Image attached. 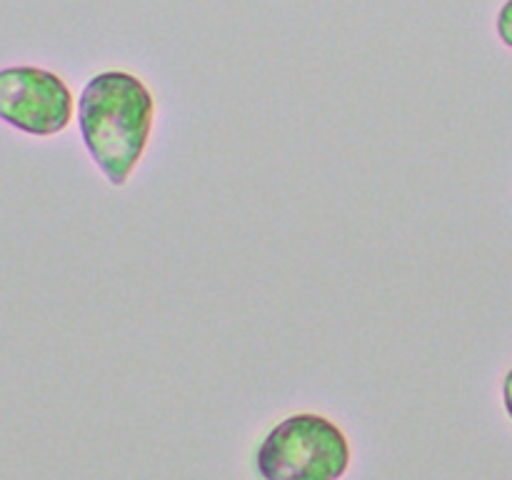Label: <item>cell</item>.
Returning <instances> with one entry per match:
<instances>
[{"label":"cell","instance_id":"3957f363","mask_svg":"<svg viewBox=\"0 0 512 480\" xmlns=\"http://www.w3.org/2000/svg\"><path fill=\"white\" fill-rule=\"evenodd\" d=\"M73 93L53 70L38 65L0 68V120L33 138L63 133L73 120Z\"/></svg>","mask_w":512,"mask_h":480},{"label":"cell","instance_id":"277c9868","mask_svg":"<svg viewBox=\"0 0 512 480\" xmlns=\"http://www.w3.org/2000/svg\"><path fill=\"white\" fill-rule=\"evenodd\" d=\"M495 28H498L500 40H503L508 48H512V0H505V5L500 8L498 20H495Z\"/></svg>","mask_w":512,"mask_h":480},{"label":"cell","instance_id":"7a4b0ae2","mask_svg":"<svg viewBox=\"0 0 512 480\" xmlns=\"http://www.w3.org/2000/svg\"><path fill=\"white\" fill-rule=\"evenodd\" d=\"M255 465L263 480H340L350 465V445L333 420L298 413L265 435Z\"/></svg>","mask_w":512,"mask_h":480},{"label":"cell","instance_id":"6da1fadb","mask_svg":"<svg viewBox=\"0 0 512 480\" xmlns=\"http://www.w3.org/2000/svg\"><path fill=\"white\" fill-rule=\"evenodd\" d=\"M153 120L155 100L140 78L108 70L88 80L78 100L80 135L110 185L123 188L135 173Z\"/></svg>","mask_w":512,"mask_h":480},{"label":"cell","instance_id":"5b68a950","mask_svg":"<svg viewBox=\"0 0 512 480\" xmlns=\"http://www.w3.org/2000/svg\"><path fill=\"white\" fill-rule=\"evenodd\" d=\"M503 400H505V410H508L510 420H512V368L508 370L503 380Z\"/></svg>","mask_w":512,"mask_h":480}]
</instances>
